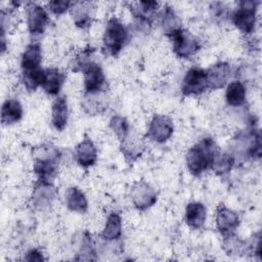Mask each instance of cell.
I'll return each mask as SVG.
<instances>
[{"label": "cell", "instance_id": "cell-18", "mask_svg": "<svg viewBox=\"0 0 262 262\" xmlns=\"http://www.w3.org/2000/svg\"><path fill=\"white\" fill-rule=\"evenodd\" d=\"M121 150L127 162L133 163L141 156L144 150V144L139 137L129 133L127 137L121 141Z\"/></svg>", "mask_w": 262, "mask_h": 262}, {"label": "cell", "instance_id": "cell-5", "mask_svg": "<svg viewBox=\"0 0 262 262\" xmlns=\"http://www.w3.org/2000/svg\"><path fill=\"white\" fill-rule=\"evenodd\" d=\"M171 37L173 40V50L181 58H190L201 48L199 39L187 30L179 29Z\"/></svg>", "mask_w": 262, "mask_h": 262}, {"label": "cell", "instance_id": "cell-33", "mask_svg": "<svg viewBox=\"0 0 262 262\" xmlns=\"http://www.w3.org/2000/svg\"><path fill=\"white\" fill-rule=\"evenodd\" d=\"M27 261H44V258L42 256V253H40L37 249H32L27 253V256L25 257Z\"/></svg>", "mask_w": 262, "mask_h": 262}, {"label": "cell", "instance_id": "cell-2", "mask_svg": "<svg viewBox=\"0 0 262 262\" xmlns=\"http://www.w3.org/2000/svg\"><path fill=\"white\" fill-rule=\"evenodd\" d=\"M218 146L215 141L210 138H204L192 147L186 154V164L187 168L191 174L199 176L209 167H211L212 162L216 155L218 154Z\"/></svg>", "mask_w": 262, "mask_h": 262}, {"label": "cell", "instance_id": "cell-3", "mask_svg": "<svg viewBox=\"0 0 262 262\" xmlns=\"http://www.w3.org/2000/svg\"><path fill=\"white\" fill-rule=\"evenodd\" d=\"M59 157L58 149L50 143L43 144L36 149L34 171L38 181L51 183L57 174Z\"/></svg>", "mask_w": 262, "mask_h": 262}, {"label": "cell", "instance_id": "cell-11", "mask_svg": "<svg viewBox=\"0 0 262 262\" xmlns=\"http://www.w3.org/2000/svg\"><path fill=\"white\" fill-rule=\"evenodd\" d=\"M238 224L239 217L237 213L226 208L224 205H220L218 207L216 214V225L223 237L234 234Z\"/></svg>", "mask_w": 262, "mask_h": 262}, {"label": "cell", "instance_id": "cell-9", "mask_svg": "<svg viewBox=\"0 0 262 262\" xmlns=\"http://www.w3.org/2000/svg\"><path fill=\"white\" fill-rule=\"evenodd\" d=\"M131 199L134 206L143 211L157 202V192L145 181H138L131 188Z\"/></svg>", "mask_w": 262, "mask_h": 262}, {"label": "cell", "instance_id": "cell-16", "mask_svg": "<svg viewBox=\"0 0 262 262\" xmlns=\"http://www.w3.org/2000/svg\"><path fill=\"white\" fill-rule=\"evenodd\" d=\"M66 76L56 68H48L43 71L41 86L44 91L49 95L58 94Z\"/></svg>", "mask_w": 262, "mask_h": 262}, {"label": "cell", "instance_id": "cell-7", "mask_svg": "<svg viewBox=\"0 0 262 262\" xmlns=\"http://www.w3.org/2000/svg\"><path fill=\"white\" fill-rule=\"evenodd\" d=\"M206 89H208L207 71L200 68L188 70L181 85L183 95H199Z\"/></svg>", "mask_w": 262, "mask_h": 262}, {"label": "cell", "instance_id": "cell-22", "mask_svg": "<svg viewBox=\"0 0 262 262\" xmlns=\"http://www.w3.org/2000/svg\"><path fill=\"white\" fill-rule=\"evenodd\" d=\"M23 117V106L16 99H7L4 101L1 111V121L3 124L10 125L18 122Z\"/></svg>", "mask_w": 262, "mask_h": 262}, {"label": "cell", "instance_id": "cell-29", "mask_svg": "<svg viewBox=\"0 0 262 262\" xmlns=\"http://www.w3.org/2000/svg\"><path fill=\"white\" fill-rule=\"evenodd\" d=\"M91 236L88 234V232H84L82 234V237L79 241V251L78 255L80 257L77 258V260H94L95 252L93 249V245L91 243Z\"/></svg>", "mask_w": 262, "mask_h": 262}, {"label": "cell", "instance_id": "cell-28", "mask_svg": "<svg viewBox=\"0 0 262 262\" xmlns=\"http://www.w3.org/2000/svg\"><path fill=\"white\" fill-rule=\"evenodd\" d=\"M234 164V158L227 152H218L214 158L211 168L217 175H224L228 173Z\"/></svg>", "mask_w": 262, "mask_h": 262}, {"label": "cell", "instance_id": "cell-30", "mask_svg": "<svg viewBox=\"0 0 262 262\" xmlns=\"http://www.w3.org/2000/svg\"><path fill=\"white\" fill-rule=\"evenodd\" d=\"M94 49L92 47H87L83 50H81L74 58L73 61L71 62V69L74 72H79V71H84L85 68L91 62L90 58L93 53Z\"/></svg>", "mask_w": 262, "mask_h": 262}, {"label": "cell", "instance_id": "cell-32", "mask_svg": "<svg viewBox=\"0 0 262 262\" xmlns=\"http://www.w3.org/2000/svg\"><path fill=\"white\" fill-rule=\"evenodd\" d=\"M72 2L66 0H53L48 3L49 9L55 14H61L70 8Z\"/></svg>", "mask_w": 262, "mask_h": 262}, {"label": "cell", "instance_id": "cell-1", "mask_svg": "<svg viewBox=\"0 0 262 262\" xmlns=\"http://www.w3.org/2000/svg\"><path fill=\"white\" fill-rule=\"evenodd\" d=\"M42 61L41 45L38 42H32L27 45L20 60L21 79L27 90L35 91L41 85L43 71L40 67Z\"/></svg>", "mask_w": 262, "mask_h": 262}, {"label": "cell", "instance_id": "cell-10", "mask_svg": "<svg viewBox=\"0 0 262 262\" xmlns=\"http://www.w3.org/2000/svg\"><path fill=\"white\" fill-rule=\"evenodd\" d=\"M85 93H98L105 91V77L101 67L91 61L83 71Z\"/></svg>", "mask_w": 262, "mask_h": 262}, {"label": "cell", "instance_id": "cell-25", "mask_svg": "<svg viewBox=\"0 0 262 262\" xmlns=\"http://www.w3.org/2000/svg\"><path fill=\"white\" fill-rule=\"evenodd\" d=\"M122 234V218L121 216L113 212L107 217L105 226L101 232V237L105 241H116L121 237Z\"/></svg>", "mask_w": 262, "mask_h": 262}, {"label": "cell", "instance_id": "cell-17", "mask_svg": "<svg viewBox=\"0 0 262 262\" xmlns=\"http://www.w3.org/2000/svg\"><path fill=\"white\" fill-rule=\"evenodd\" d=\"M77 163L82 167L93 166L97 159V149L90 139H84L80 142L75 149Z\"/></svg>", "mask_w": 262, "mask_h": 262}, {"label": "cell", "instance_id": "cell-19", "mask_svg": "<svg viewBox=\"0 0 262 262\" xmlns=\"http://www.w3.org/2000/svg\"><path fill=\"white\" fill-rule=\"evenodd\" d=\"M206 221V208L202 203H189L185 208V222L192 229H200Z\"/></svg>", "mask_w": 262, "mask_h": 262}, {"label": "cell", "instance_id": "cell-15", "mask_svg": "<svg viewBox=\"0 0 262 262\" xmlns=\"http://www.w3.org/2000/svg\"><path fill=\"white\" fill-rule=\"evenodd\" d=\"M55 195L56 190L51 183L38 181L32 194V205L38 210H43L51 205Z\"/></svg>", "mask_w": 262, "mask_h": 262}, {"label": "cell", "instance_id": "cell-13", "mask_svg": "<svg viewBox=\"0 0 262 262\" xmlns=\"http://www.w3.org/2000/svg\"><path fill=\"white\" fill-rule=\"evenodd\" d=\"M230 76V67L227 62L219 61L207 70L208 89L216 90L222 88Z\"/></svg>", "mask_w": 262, "mask_h": 262}, {"label": "cell", "instance_id": "cell-27", "mask_svg": "<svg viewBox=\"0 0 262 262\" xmlns=\"http://www.w3.org/2000/svg\"><path fill=\"white\" fill-rule=\"evenodd\" d=\"M225 98L229 105L239 106L245 102L246 98V89L242 82L234 81L231 82L226 89Z\"/></svg>", "mask_w": 262, "mask_h": 262}, {"label": "cell", "instance_id": "cell-4", "mask_svg": "<svg viewBox=\"0 0 262 262\" xmlns=\"http://www.w3.org/2000/svg\"><path fill=\"white\" fill-rule=\"evenodd\" d=\"M128 39V31L124 24L117 17L108 19L104 34L103 46L111 55H117Z\"/></svg>", "mask_w": 262, "mask_h": 262}, {"label": "cell", "instance_id": "cell-24", "mask_svg": "<svg viewBox=\"0 0 262 262\" xmlns=\"http://www.w3.org/2000/svg\"><path fill=\"white\" fill-rule=\"evenodd\" d=\"M71 13L77 27L85 29L91 24L90 3L89 2H74L72 3Z\"/></svg>", "mask_w": 262, "mask_h": 262}, {"label": "cell", "instance_id": "cell-8", "mask_svg": "<svg viewBox=\"0 0 262 262\" xmlns=\"http://www.w3.org/2000/svg\"><path fill=\"white\" fill-rule=\"evenodd\" d=\"M172 133V120L165 115H155L147 130V137L152 141L163 143L171 137Z\"/></svg>", "mask_w": 262, "mask_h": 262}, {"label": "cell", "instance_id": "cell-12", "mask_svg": "<svg viewBox=\"0 0 262 262\" xmlns=\"http://www.w3.org/2000/svg\"><path fill=\"white\" fill-rule=\"evenodd\" d=\"M27 14L29 32L35 36L43 34L48 24V15L45 9L38 4L30 3Z\"/></svg>", "mask_w": 262, "mask_h": 262}, {"label": "cell", "instance_id": "cell-20", "mask_svg": "<svg viewBox=\"0 0 262 262\" xmlns=\"http://www.w3.org/2000/svg\"><path fill=\"white\" fill-rule=\"evenodd\" d=\"M104 92L85 93L82 100L83 110L89 115H97L102 113L107 106Z\"/></svg>", "mask_w": 262, "mask_h": 262}, {"label": "cell", "instance_id": "cell-21", "mask_svg": "<svg viewBox=\"0 0 262 262\" xmlns=\"http://www.w3.org/2000/svg\"><path fill=\"white\" fill-rule=\"evenodd\" d=\"M69 110L66 96H58L52 104V124L58 131L64 129L68 122Z\"/></svg>", "mask_w": 262, "mask_h": 262}, {"label": "cell", "instance_id": "cell-14", "mask_svg": "<svg viewBox=\"0 0 262 262\" xmlns=\"http://www.w3.org/2000/svg\"><path fill=\"white\" fill-rule=\"evenodd\" d=\"M159 7L157 1H139L130 4V10L138 24L141 26H150Z\"/></svg>", "mask_w": 262, "mask_h": 262}, {"label": "cell", "instance_id": "cell-23", "mask_svg": "<svg viewBox=\"0 0 262 262\" xmlns=\"http://www.w3.org/2000/svg\"><path fill=\"white\" fill-rule=\"evenodd\" d=\"M66 204L71 211L79 212V213L86 212L88 207L87 199L84 192L81 191L76 186H72L68 188L66 192Z\"/></svg>", "mask_w": 262, "mask_h": 262}, {"label": "cell", "instance_id": "cell-31", "mask_svg": "<svg viewBox=\"0 0 262 262\" xmlns=\"http://www.w3.org/2000/svg\"><path fill=\"white\" fill-rule=\"evenodd\" d=\"M110 127L115 132L120 141L127 137L130 133V126L127 120L121 116H115L110 121Z\"/></svg>", "mask_w": 262, "mask_h": 262}, {"label": "cell", "instance_id": "cell-6", "mask_svg": "<svg viewBox=\"0 0 262 262\" xmlns=\"http://www.w3.org/2000/svg\"><path fill=\"white\" fill-rule=\"evenodd\" d=\"M258 2L242 1L233 13V23L243 33H252L256 24V11Z\"/></svg>", "mask_w": 262, "mask_h": 262}, {"label": "cell", "instance_id": "cell-26", "mask_svg": "<svg viewBox=\"0 0 262 262\" xmlns=\"http://www.w3.org/2000/svg\"><path fill=\"white\" fill-rule=\"evenodd\" d=\"M161 26L163 32L168 36H172L175 32L181 29V20L172 7L166 6L163 9L161 14Z\"/></svg>", "mask_w": 262, "mask_h": 262}]
</instances>
